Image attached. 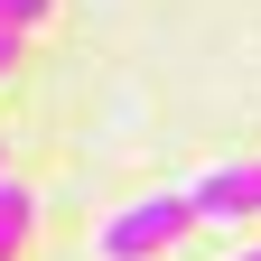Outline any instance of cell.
Segmentation results:
<instances>
[{"mask_svg":"<svg viewBox=\"0 0 261 261\" xmlns=\"http://www.w3.org/2000/svg\"><path fill=\"white\" fill-rule=\"evenodd\" d=\"M187 224H196L187 196H140V205H121L112 224H93V252L103 261H159L168 243H187Z\"/></svg>","mask_w":261,"mask_h":261,"instance_id":"obj_1","label":"cell"},{"mask_svg":"<svg viewBox=\"0 0 261 261\" xmlns=\"http://www.w3.org/2000/svg\"><path fill=\"white\" fill-rule=\"evenodd\" d=\"M196 224H261V159H224V168H205L187 187Z\"/></svg>","mask_w":261,"mask_h":261,"instance_id":"obj_2","label":"cell"},{"mask_svg":"<svg viewBox=\"0 0 261 261\" xmlns=\"http://www.w3.org/2000/svg\"><path fill=\"white\" fill-rule=\"evenodd\" d=\"M28 224H38V196H28L19 177H0V261L28 252Z\"/></svg>","mask_w":261,"mask_h":261,"instance_id":"obj_3","label":"cell"},{"mask_svg":"<svg viewBox=\"0 0 261 261\" xmlns=\"http://www.w3.org/2000/svg\"><path fill=\"white\" fill-rule=\"evenodd\" d=\"M38 19H47V0H0V28H19V38H28Z\"/></svg>","mask_w":261,"mask_h":261,"instance_id":"obj_4","label":"cell"},{"mask_svg":"<svg viewBox=\"0 0 261 261\" xmlns=\"http://www.w3.org/2000/svg\"><path fill=\"white\" fill-rule=\"evenodd\" d=\"M0 75H19V28H0Z\"/></svg>","mask_w":261,"mask_h":261,"instance_id":"obj_5","label":"cell"},{"mask_svg":"<svg viewBox=\"0 0 261 261\" xmlns=\"http://www.w3.org/2000/svg\"><path fill=\"white\" fill-rule=\"evenodd\" d=\"M233 261H261V243H252V252H233Z\"/></svg>","mask_w":261,"mask_h":261,"instance_id":"obj_6","label":"cell"},{"mask_svg":"<svg viewBox=\"0 0 261 261\" xmlns=\"http://www.w3.org/2000/svg\"><path fill=\"white\" fill-rule=\"evenodd\" d=\"M0 177H10V168H0Z\"/></svg>","mask_w":261,"mask_h":261,"instance_id":"obj_7","label":"cell"}]
</instances>
